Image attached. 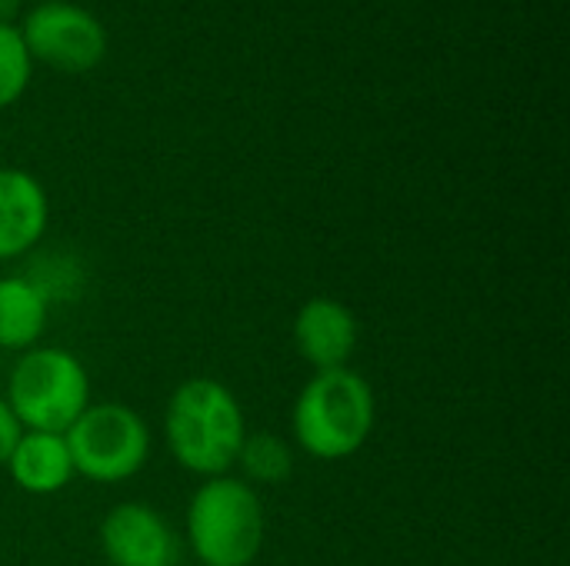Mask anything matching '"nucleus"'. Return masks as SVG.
Masks as SVG:
<instances>
[{"instance_id":"1","label":"nucleus","mask_w":570,"mask_h":566,"mask_svg":"<svg viewBox=\"0 0 570 566\" xmlns=\"http://www.w3.org/2000/svg\"><path fill=\"white\" fill-rule=\"evenodd\" d=\"M247 434L240 400L217 377H190L167 400L164 437L170 457L200 480L230 474Z\"/></svg>"},{"instance_id":"2","label":"nucleus","mask_w":570,"mask_h":566,"mask_svg":"<svg viewBox=\"0 0 570 566\" xmlns=\"http://www.w3.org/2000/svg\"><path fill=\"white\" fill-rule=\"evenodd\" d=\"M377 397L367 377L354 367L317 370L297 394L291 410V430L297 447L324 464L347 460L374 434Z\"/></svg>"},{"instance_id":"3","label":"nucleus","mask_w":570,"mask_h":566,"mask_svg":"<svg viewBox=\"0 0 570 566\" xmlns=\"http://www.w3.org/2000/svg\"><path fill=\"white\" fill-rule=\"evenodd\" d=\"M184 530L204 566H254L267 537L257 487L230 474L204 480L187 504Z\"/></svg>"},{"instance_id":"4","label":"nucleus","mask_w":570,"mask_h":566,"mask_svg":"<svg viewBox=\"0 0 570 566\" xmlns=\"http://www.w3.org/2000/svg\"><path fill=\"white\" fill-rule=\"evenodd\" d=\"M3 400L23 430L67 434L90 407V377L73 354L60 347H30L17 357Z\"/></svg>"},{"instance_id":"5","label":"nucleus","mask_w":570,"mask_h":566,"mask_svg":"<svg viewBox=\"0 0 570 566\" xmlns=\"http://www.w3.org/2000/svg\"><path fill=\"white\" fill-rule=\"evenodd\" d=\"M73 474L90 484H120L150 460V427L127 404H90L63 434Z\"/></svg>"},{"instance_id":"6","label":"nucleus","mask_w":570,"mask_h":566,"mask_svg":"<svg viewBox=\"0 0 570 566\" xmlns=\"http://www.w3.org/2000/svg\"><path fill=\"white\" fill-rule=\"evenodd\" d=\"M17 30L30 60L60 73H87L107 57V27L73 0L33 3Z\"/></svg>"},{"instance_id":"7","label":"nucleus","mask_w":570,"mask_h":566,"mask_svg":"<svg viewBox=\"0 0 570 566\" xmlns=\"http://www.w3.org/2000/svg\"><path fill=\"white\" fill-rule=\"evenodd\" d=\"M100 550L110 566H177V534L140 500H124L100 520Z\"/></svg>"},{"instance_id":"8","label":"nucleus","mask_w":570,"mask_h":566,"mask_svg":"<svg viewBox=\"0 0 570 566\" xmlns=\"http://www.w3.org/2000/svg\"><path fill=\"white\" fill-rule=\"evenodd\" d=\"M294 350L304 364L317 370H341L351 367V357L361 344L357 314L337 297H311L301 304L291 324Z\"/></svg>"},{"instance_id":"9","label":"nucleus","mask_w":570,"mask_h":566,"mask_svg":"<svg viewBox=\"0 0 570 566\" xmlns=\"http://www.w3.org/2000/svg\"><path fill=\"white\" fill-rule=\"evenodd\" d=\"M50 224V200L43 183L20 170L0 167V260L30 254Z\"/></svg>"},{"instance_id":"10","label":"nucleus","mask_w":570,"mask_h":566,"mask_svg":"<svg viewBox=\"0 0 570 566\" xmlns=\"http://www.w3.org/2000/svg\"><path fill=\"white\" fill-rule=\"evenodd\" d=\"M3 470L30 497H53L67 490L70 480L77 477L63 434H40V430L20 434Z\"/></svg>"},{"instance_id":"11","label":"nucleus","mask_w":570,"mask_h":566,"mask_svg":"<svg viewBox=\"0 0 570 566\" xmlns=\"http://www.w3.org/2000/svg\"><path fill=\"white\" fill-rule=\"evenodd\" d=\"M50 300L23 274L0 277V350H30L47 330Z\"/></svg>"},{"instance_id":"12","label":"nucleus","mask_w":570,"mask_h":566,"mask_svg":"<svg viewBox=\"0 0 570 566\" xmlns=\"http://www.w3.org/2000/svg\"><path fill=\"white\" fill-rule=\"evenodd\" d=\"M234 467H240V480L250 487H281L294 477V447L277 434L257 430L244 437Z\"/></svg>"},{"instance_id":"13","label":"nucleus","mask_w":570,"mask_h":566,"mask_svg":"<svg viewBox=\"0 0 570 566\" xmlns=\"http://www.w3.org/2000/svg\"><path fill=\"white\" fill-rule=\"evenodd\" d=\"M33 60L23 47L17 23H0V110L13 107L30 87Z\"/></svg>"},{"instance_id":"14","label":"nucleus","mask_w":570,"mask_h":566,"mask_svg":"<svg viewBox=\"0 0 570 566\" xmlns=\"http://www.w3.org/2000/svg\"><path fill=\"white\" fill-rule=\"evenodd\" d=\"M20 434H23V427L17 424L13 410H10V407H7V400L0 397V467L7 464V457H10L13 444L20 440Z\"/></svg>"},{"instance_id":"15","label":"nucleus","mask_w":570,"mask_h":566,"mask_svg":"<svg viewBox=\"0 0 570 566\" xmlns=\"http://www.w3.org/2000/svg\"><path fill=\"white\" fill-rule=\"evenodd\" d=\"M17 13H20V0H0V23H13Z\"/></svg>"},{"instance_id":"16","label":"nucleus","mask_w":570,"mask_h":566,"mask_svg":"<svg viewBox=\"0 0 570 566\" xmlns=\"http://www.w3.org/2000/svg\"><path fill=\"white\" fill-rule=\"evenodd\" d=\"M37 3H53V0H37Z\"/></svg>"}]
</instances>
